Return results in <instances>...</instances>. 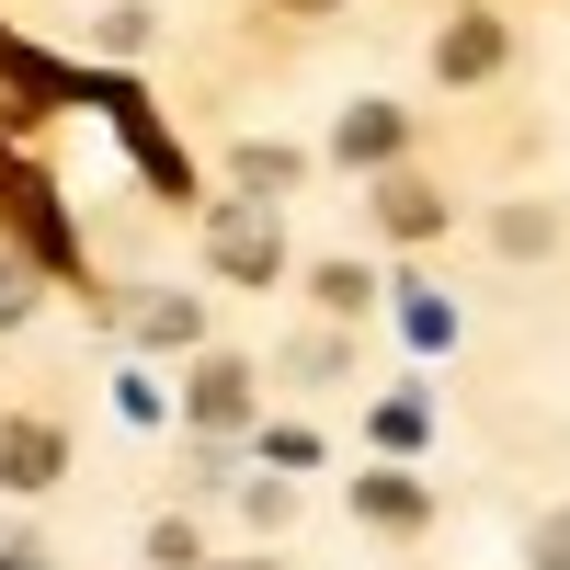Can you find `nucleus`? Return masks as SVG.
<instances>
[{
  "label": "nucleus",
  "mask_w": 570,
  "mask_h": 570,
  "mask_svg": "<svg viewBox=\"0 0 570 570\" xmlns=\"http://www.w3.org/2000/svg\"><path fill=\"white\" fill-rule=\"evenodd\" d=\"M376 445H422V400H389V411H376Z\"/></svg>",
  "instance_id": "10"
},
{
  "label": "nucleus",
  "mask_w": 570,
  "mask_h": 570,
  "mask_svg": "<svg viewBox=\"0 0 570 570\" xmlns=\"http://www.w3.org/2000/svg\"><path fill=\"white\" fill-rule=\"evenodd\" d=\"M354 502H365V525H422V491L411 480H365Z\"/></svg>",
  "instance_id": "6"
},
{
  "label": "nucleus",
  "mask_w": 570,
  "mask_h": 570,
  "mask_svg": "<svg viewBox=\"0 0 570 570\" xmlns=\"http://www.w3.org/2000/svg\"><path fill=\"white\" fill-rule=\"evenodd\" d=\"M434 195H422V183H389V228H400V240H434Z\"/></svg>",
  "instance_id": "7"
},
{
  "label": "nucleus",
  "mask_w": 570,
  "mask_h": 570,
  "mask_svg": "<svg viewBox=\"0 0 570 570\" xmlns=\"http://www.w3.org/2000/svg\"><path fill=\"white\" fill-rule=\"evenodd\" d=\"M434 69H445V80H491V69H502V23H491V12H468V23H445V46H434Z\"/></svg>",
  "instance_id": "2"
},
{
  "label": "nucleus",
  "mask_w": 570,
  "mask_h": 570,
  "mask_svg": "<svg viewBox=\"0 0 570 570\" xmlns=\"http://www.w3.org/2000/svg\"><path fill=\"white\" fill-rule=\"evenodd\" d=\"M23 297H35V274H23V263H0V331L23 320Z\"/></svg>",
  "instance_id": "12"
},
{
  "label": "nucleus",
  "mask_w": 570,
  "mask_h": 570,
  "mask_svg": "<svg viewBox=\"0 0 570 570\" xmlns=\"http://www.w3.org/2000/svg\"><path fill=\"white\" fill-rule=\"evenodd\" d=\"M149 559H160V570H195V525H183V513H171V525H149Z\"/></svg>",
  "instance_id": "9"
},
{
  "label": "nucleus",
  "mask_w": 570,
  "mask_h": 570,
  "mask_svg": "<svg viewBox=\"0 0 570 570\" xmlns=\"http://www.w3.org/2000/svg\"><path fill=\"white\" fill-rule=\"evenodd\" d=\"M285 12H331V0H285Z\"/></svg>",
  "instance_id": "14"
},
{
  "label": "nucleus",
  "mask_w": 570,
  "mask_h": 570,
  "mask_svg": "<svg viewBox=\"0 0 570 570\" xmlns=\"http://www.w3.org/2000/svg\"><path fill=\"white\" fill-rule=\"evenodd\" d=\"M0 570H35V559H23V548H0Z\"/></svg>",
  "instance_id": "13"
},
{
  "label": "nucleus",
  "mask_w": 570,
  "mask_h": 570,
  "mask_svg": "<svg viewBox=\"0 0 570 570\" xmlns=\"http://www.w3.org/2000/svg\"><path fill=\"white\" fill-rule=\"evenodd\" d=\"M0 480H12V491H46V480H58V434H46V422H23V434L0 445Z\"/></svg>",
  "instance_id": "4"
},
{
  "label": "nucleus",
  "mask_w": 570,
  "mask_h": 570,
  "mask_svg": "<svg viewBox=\"0 0 570 570\" xmlns=\"http://www.w3.org/2000/svg\"><path fill=\"white\" fill-rule=\"evenodd\" d=\"M137 331H149V343H195V297H149V308H137Z\"/></svg>",
  "instance_id": "8"
},
{
  "label": "nucleus",
  "mask_w": 570,
  "mask_h": 570,
  "mask_svg": "<svg viewBox=\"0 0 570 570\" xmlns=\"http://www.w3.org/2000/svg\"><path fill=\"white\" fill-rule=\"evenodd\" d=\"M195 422H206V434H228V422H252V365H228V354H217V365L195 376Z\"/></svg>",
  "instance_id": "3"
},
{
  "label": "nucleus",
  "mask_w": 570,
  "mask_h": 570,
  "mask_svg": "<svg viewBox=\"0 0 570 570\" xmlns=\"http://www.w3.org/2000/svg\"><path fill=\"white\" fill-rule=\"evenodd\" d=\"M537 570H570V513H548V525H537Z\"/></svg>",
  "instance_id": "11"
},
{
  "label": "nucleus",
  "mask_w": 570,
  "mask_h": 570,
  "mask_svg": "<svg viewBox=\"0 0 570 570\" xmlns=\"http://www.w3.org/2000/svg\"><path fill=\"white\" fill-rule=\"evenodd\" d=\"M343 160H400V104H354L343 115Z\"/></svg>",
  "instance_id": "5"
},
{
  "label": "nucleus",
  "mask_w": 570,
  "mask_h": 570,
  "mask_svg": "<svg viewBox=\"0 0 570 570\" xmlns=\"http://www.w3.org/2000/svg\"><path fill=\"white\" fill-rule=\"evenodd\" d=\"M217 274H240V285H274L285 274V240L263 217H217Z\"/></svg>",
  "instance_id": "1"
}]
</instances>
